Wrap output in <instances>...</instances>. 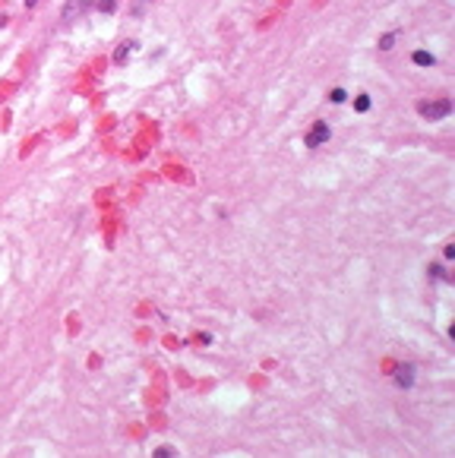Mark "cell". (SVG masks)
<instances>
[{"instance_id": "obj_10", "label": "cell", "mask_w": 455, "mask_h": 458, "mask_svg": "<svg viewBox=\"0 0 455 458\" xmlns=\"http://www.w3.org/2000/svg\"><path fill=\"white\" fill-rule=\"evenodd\" d=\"M443 259H455V247H452V244H449V247H446V250H443Z\"/></svg>"}, {"instance_id": "obj_9", "label": "cell", "mask_w": 455, "mask_h": 458, "mask_svg": "<svg viewBox=\"0 0 455 458\" xmlns=\"http://www.w3.org/2000/svg\"><path fill=\"white\" fill-rule=\"evenodd\" d=\"M171 455H177L171 446H162V449H155V458H171Z\"/></svg>"}, {"instance_id": "obj_4", "label": "cell", "mask_w": 455, "mask_h": 458, "mask_svg": "<svg viewBox=\"0 0 455 458\" xmlns=\"http://www.w3.org/2000/svg\"><path fill=\"white\" fill-rule=\"evenodd\" d=\"M411 60H414L417 66H433V63H436V57H433L430 51H414V54H411Z\"/></svg>"}, {"instance_id": "obj_8", "label": "cell", "mask_w": 455, "mask_h": 458, "mask_svg": "<svg viewBox=\"0 0 455 458\" xmlns=\"http://www.w3.org/2000/svg\"><path fill=\"white\" fill-rule=\"evenodd\" d=\"M354 107L357 111H370V95H357L354 98Z\"/></svg>"}, {"instance_id": "obj_2", "label": "cell", "mask_w": 455, "mask_h": 458, "mask_svg": "<svg viewBox=\"0 0 455 458\" xmlns=\"http://www.w3.org/2000/svg\"><path fill=\"white\" fill-rule=\"evenodd\" d=\"M329 133H332V130H329V124H323V120H319V124H313V130L307 133L304 143L310 146V149H316V146H323L326 139H329Z\"/></svg>"}, {"instance_id": "obj_1", "label": "cell", "mask_w": 455, "mask_h": 458, "mask_svg": "<svg viewBox=\"0 0 455 458\" xmlns=\"http://www.w3.org/2000/svg\"><path fill=\"white\" fill-rule=\"evenodd\" d=\"M417 111L424 114L427 120H443V117H449V114H452V102H449V98H439V102H430V104L420 102Z\"/></svg>"}, {"instance_id": "obj_11", "label": "cell", "mask_w": 455, "mask_h": 458, "mask_svg": "<svg viewBox=\"0 0 455 458\" xmlns=\"http://www.w3.org/2000/svg\"><path fill=\"white\" fill-rule=\"evenodd\" d=\"M29 3H35V0H29Z\"/></svg>"}, {"instance_id": "obj_6", "label": "cell", "mask_w": 455, "mask_h": 458, "mask_svg": "<svg viewBox=\"0 0 455 458\" xmlns=\"http://www.w3.org/2000/svg\"><path fill=\"white\" fill-rule=\"evenodd\" d=\"M133 48H136L133 42H130V44H120V48H117V54H114V60H117V63H124V60H126V54H130Z\"/></svg>"}, {"instance_id": "obj_3", "label": "cell", "mask_w": 455, "mask_h": 458, "mask_svg": "<svg viewBox=\"0 0 455 458\" xmlns=\"http://www.w3.org/2000/svg\"><path fill=\"white\" fill-rule=\"evenodd\" d=\"M414 382V367L411 363H405V367H398L395 370V386H401V389H408Z\"/></svg>"}, {"instance_id": "obj_5", "label": "cell", "mask_w": 455, "mask_h": 458, "mask_svg": "<svg viewBox=\"0 0 455 458\" xmlns=\"http://www.w3.org/2000/svg\"><path fill=\"white\" fill-rule=\"evenodd\" d=\"M395 38H398V32H389V35H383V38H379V51H389L392 44H395Z\"/></svg>"}, {"instance_id": "obj_7", "label": "cell", "mask_w": 455, "mask_h": 458, "mask_svg": "<svg viewBox=\"0 0 455 458\" xmlns=\"http://www.w3.org/2000/svg\"><path fill=\"white\" fill-rule=\"evenodd\" d=\"M329 98H332V104H345V102H348V92H345V89H332Z\"/></svg>"}]
</instances>
